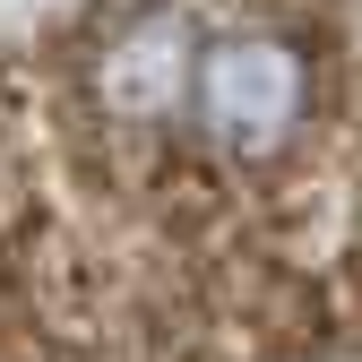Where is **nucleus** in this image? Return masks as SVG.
<instances>
[{"instance_id":"obj_1","label":"nucleus","mask_w":362,"mask_h":362,"mask_svg":"<svg viewBox=\"0 0 362 362\" xmlns=\"http://www.w3.org/2000/svg\"><path fill=\"white\" fill-rule=\"evenodd\" d=\"M181 112L207 139L216 164H285L302 147L310 121V61L293 35H216L207 52H190V86H181Z\"/></svg>"}]
</instances>
